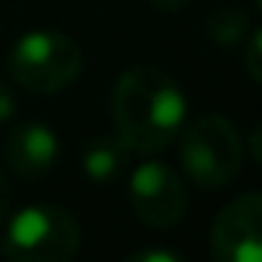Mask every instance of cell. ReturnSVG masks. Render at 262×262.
<instances>
[{
	"instance_id": "cell-1",
	"label": "cell",
	"mask_w": 262,
	"mask_h": 262,
	"mask_svg": "<svg viewBox=\"0 0 262 262\" xmlns=\"http://www.w3.org/2000/svg\"><path fill=\"white\" fill-rule=\"evenodd\" d=\"M111 114L114 129L129 148L155 155L179 139L188 120V99L167 71L155 65H133L114 83Z\"/></svg>"
},
{
	"instance_id": "cell-13",
	"label": "cell",
	"mask_w": 262,
	"mask_h": 262,
	"mask_svg": "<svg viewBox=\"0 0 262 262\" xmlns=\"http://www.w3.org/2000/svg\"><path fill=\"white\" fill-rule=\"evenodd\" d=\"M10 204H13V188H10V179H7V173L0 170V222L7 219V213H10Z\"/></svg>"
},
{
	"instance_id": "cell-7",
	"label": "cell",
	"mask_w": 262,
	"mask_h": 262,
	"mask_svg": "<svg viewBox=\"0 0 262 262\" xmlns=\"http://www.w3.org/2000/svg\"><path fill=\"white\" fill-rule=\"evenodd\" d=\"M59 151H62V145H59L56 129L40 123V120L19 123L7 139V164L22 179L50 176L56 161H59Z\"/></svg>"
},
{
	"instance_id": "cell-6",
	"label": "cell",
	"mask_w": 262,
	"mask_h": 262,
	"mask_svg": "<svg viewBox=\"0 0 262 262\" xmlns=\"http://www.w3.org/2000/svg\"><path fill=\"white\" fill-rule=\"evenodd\" d=\"M210 253L219 262H262V194L228 201L210 225Z\"/></svg>"
},
{
	"instance_id": "cell-11",
	"label": "cell",
	"mask_w": 262,
	"mask_h": 262,
	"mask_svg": "<svg viewBox=\"0 0 262 262\" xmlns=\"http://www.w3.org/2000/svg\"><path fill=\"white\" fill-rule=\"evenodd\" d=\"M16 108H19V102H16V93H13V86L0 80V123L13 120Z\"/></svg>"
},
{
	"instance_id": "cell-10",
	"label": "cell",
	"mask_w": 262,
	"mask_h": 262,
	"mask_svg": "<svg viewBox=\"0 0 262 262\" xmlns=\"http://www.w3.org/2000/svg\"><path fill=\"white\" fill-rule=\"evenodd\" d=\"M259 43H262V31L259 28H250V34L244 37V43L237 47L241 56H244V68L250 74V80H262V71H259Z\"/></svg>"
},
{
	"instance_id": "cell-4",
	"label": "cell",
	"mask_w": 262,
	"mask_h": 262,
	"mask_svg": "<svg viewBox=\"0 0 262 262\" xmlns=\"http://www.w3.org/2000/svg\"><path fill=\"white\" fill-rule=\"evenodd\" d=\"M7 68L22 90L59 93L80 77L83 53L62 31H28L10 47Z\"/></svg>"
},
{
	"instance_id": "cell-8",
	"label": "cell",
	"mask_w": 262,
	"mask_h": 262,
	"mask_svg": "<svg viewBox=\"0 0 262 262\" xmlns=\"http://www.w3.org/2000/svg\"><path fill=\"white\" fill-rule=\"evenodd\" d=\"M136 151L129 148L120 133H102L96 139H90L83 145V158H80V170L86 179H93L96 185H111L117 182L126 170H129V158Z\"/></svg>"
},
{
	"instance_id": "cell-3",
	"label": "cell",
	"mask_w": 262,
	"mask_h": 262,
	"mask_svg": "<svg viewBox=\"0 0 262 262\" xmlns=\"http://www.w3.org/2000/svg\"><path fill=\"white\" fill-rule=\"evenodd\" d=\"M80 250V222L53 204L22 207L0 234V253L13 262H68Z\"/></svg>"
},
{
	"instance_id": "cell-2",
	"label": "cell",
	"mask_w": 262,
	"mask_h": 262,
	"mask_svg": "<svg viewBox=\"0 0 262 262\" xmlns=\"http://www.w3.org/2000/svg\"><path fill=\"white\" fill-rule=\"evenodd\" d=\"M179 161L198 188L219 191L231 185L244 167V139L225 114H201L182 126Z\"/></svg>"
},
{
	"instance_id": "cell-9",
	"label": "cell",
	"mask_w": 262,
	"mask_h": 262,
	"mask_svg": "<svg viewBox=\"0 0 262 262\" xmlns=\"http://www.w3.org/2000/svg\"><path fill=\"white\" fill-rule=\"evenodd\" d=\"M250 16L237 7H219L210 19H207V37L216 43V47H228V50H237L244 43V37L250 34Z\"/></svg>"
},
{
	"instance_id": "cell-14",
	"label": "cell",
	"mask_w": 262,
	"mask_h": 262,
	"mask_svg": "<svg viewBox=\"0 0 262 262\" xmlns=\"http://www.w3.org/2000/svg\"><path fill=\"white\" fill-rule=\"evenodd\" d=\"M148 4H151L158 13H179L182 7L191 4V0H148Z\"/></svg>"
},
{
	"instance_id": "cell-5",
	"label": "cell",
	"mask_w": 262,
	"mask_h": 262,
	"mask_svg": "<svg viewBox=\"0 0 262 262\" xmlns=\"http://www.w3.org/2000/svg\"><path fill=\"white\" fill-rule=\"evenodd\" d=\"M129 207L148 228H173L188 210V191L179 173L161 161H145L129 173Z\"/></svg>"
},
{
	"instance_id": "cell-12",
	"label": "cell",
	"mask_w": 262,
	"mask_h": 262,
	"mask_svg": "<svg viewBox=\"0 0 262 262\" xmlns=\"http://www.w3.org/2000/svg\"><path fill=\"white\" fill-rule=\"evenodd\" d=\"M129 262H182V256L170 250H139L129 253Z\"/></svg>"
}]
</instances>
